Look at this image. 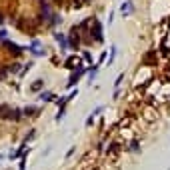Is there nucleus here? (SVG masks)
<instances>
[{
	"label": "nucleus",
	"mask_w": 170,
	"mask_h": 170,
	"mask_svg": "<svg viewBox=\"0 0 170 170\" xmlns=\"http://www.w3.org/2000/svg\"><path fill=\"white\" fill-rule=\"evenodd\" d=\"M42 86H44V82H42V80H36V82H34V84H32V86H30V90H32V92H38V90H40V88H42Z\"/></svg>",
	"instance_id": "obj_9"
},
{
	"label": "nucleus",
	"mask_w": 170,
	"mask_h": 170,
	"mask_svg": "<svg viewBox=\"0 0 170 170\" xmlns=\"http://www.w3.org/2000/svg\"><path fill=\"white\" fill-rule=\"evenodd\" d=\"M116 52H118V50H116V46H112V48H110V58H108V66H110V64L114 62V58H116Z\"/></svg>",
	"instance_id": "obj_10"
},
{
	"label": "nucleus",
	"mask_w": 170,
	"mask_h": 170,
	"mask_svg": "<svg viewBox=\"0 0 170 170\" xmlns=\"http://www.w3.org/2000/svg\"><path fill=\"white\" fill-rule=\"evenodd\" d=\"M6 36H8L6 30H0V40H6Z\"/></svg>",
	"instance_id": "obj_14"
},
{
	"label": "nucleus",
	"mask_w": 170,
	"mask_h": 170,
	"mask_svg": "<svg viewBox=\"0 0 170 170\" xmlns=\"http://www.w3.org/2000/svg\"><path fill=\"white\" fill-rule=\"evenodd\" d=\"M2 158H4V154H0V160H2Z\"/></svg>",
	"instance_id": "obj_18"
},
{
	"label": "nucleus",
	"mask_w": 170,
	"mask_h": 170,
	"mask_svg": "<svg viewBox=\"0 0 170 170\" xmlns=\"http://www.w3.org/2000/svg\"><path fill=\"white\" fill-rule=\"evenodd\" d=\"M102 110H104V106H96L94 110H92V114H90L88 118H86V126H92V124H94V118H96V116H98V114H100Z\"/></svg>",
	"instance_id": "obj_5"
},
{
	"label": "nucleus",
	"mask_w": 170,
	"mask_h": 170,
	"mask_svg": "<svg viewBox=\"0 0 170 170\" xmlns=\"http://www.w3.org/2000/svg\"><path fill=\"white\" fill-rule=\"evenodd\" d=\"M0 22H2V18H0Z\"/></svg>",
	"instance_id": "obj_20"
},
{
	"label": "nucleus",
	"mask_w": 170,
	"mask_h": 170,
	"mask_svg": "<svg viewBox=\"0 0 170 170\" xmlns=\"http://www.w3.org/2000/svg\"><path fill=\"white\" fill-rule=\"evenodd\" d=\"M98 68H100V64H96V66H94V68H92V70H90V74H88V82H90V84H92V82H94V80H96V74H98Z\"/></svg>",
	"instance_id": "obj_8"
},
{
	"label": "nucleus",
	"mask_w": 170,
	"mask_h": 170,
	"mask_svg": "<svg viewBox=\"0 0 170 170\" xmlns=\"http://www.w3.org/2000/svg\"><path fill=\"white\" fill-rule=\"evenodd\" d=\"M54 40L60 44V52H66L68 48V42H66V34H62V32H54Z\"/></svg>",
	"instance_id": "obj_3"
},
{
	"label": "nucleus",
	"mask_w": 170,
	"mask_h": 170,
	"mask_svg": "<svg viewBox=\"0 0 170 170\" xmlns=\"http://www.w3.org/2000/svg\"><path fill=\"white\" fill-rule=\"evenodd\" d=\"M132 10H134V6H132V0H126V2H122V6H120V12H122V16L126 18V16H130L132 14Z\"/></svg>",
	"instance_id": "obj_4"
},
{
	"label": "nucleus",
	"mask_w": 170,
	"mask_h": 170,
	"mask_svg": "<svg viewBox=\"0 0 170 170\" xmlns=\"http://www.w3.org/2000/svg\"><path fill=\"white\" fill-rule=\"evenodd\" d=\"M54 2H60V0H54Z\"/></svg>",
	"instance_id": "obj_19"
},
{
	"label": "nucleus",
	"mask_w": 170,
	"mask_h": 170,
	"mask_svg": "<svg viewBox=\"0 0 170 170\" xmlns=\"http://www.w3.org/2000/svg\"><path fill=\"white\" fill-rule=\"evenodd\" d=\"M84 4H90V0H84Z\"/></svg>",
	"instance_id": "obj_17"
},
{
	"label": "nucleus",
	"mask_w": 170,
	"mask_h": 170,
	"mask_svg": "<svg viewBox=\"0 0 170 170\" xmlns=\"http://www.w3.org/2000/svg\"><path fill=\"white\" fill-rule=\"evenodd\" d=\"M92 24H94V30H90V34H94V42H98V44H102L104 42V36H102V22L100 20H92Z\"/></svg>",
	"instance_id": "obj_2"
},
{
	"label": "nucleus",
	"mask_w": 170,
	"mask_h": 170,
	"mask_svg": "<svg viewBox=\"0 0 170 170\" xmlns=\"http://www.w3.org/2000/svg\"><path fill=\"white\" fill-rule=\"evenodd\" d=\"M84 74H86V66H78V70H74V72L70 74V78H68V84H66V86H68V88H72L74 84H78V80H80Z\"/></svg>",
	"instance_id": "obj_1"
},
{
	"label": "nucleus",
	"mask_w": 170,
	"mask_h": 170,
	"mask_svg": "<svg viewBox=\"0 0 170 170\" xmlns=\"http://www.w3.org/2000/svg\"><path fill=\"white\" fill-rule=\"evenodd\" d=\"M122 80H124V74H118L116 82H114V86H116V88H120V84H122Z\"/></svg>",
	"instance_id": "obj_12"
},
{
	"label": "nucleus",
	"mask_w": 170,
	"mask_h": 170,
	"mask_svg": "<svg viewBox=\"0 0 170 170\" xmlns=\"http://www.w3.org/2000/svg\"><path fill=\"white\" fill-rule=\"evenodd\" d=\"M64 112H66V108L62 106V108H60V110H58V114H56V122H60V120L64 118Z\"/></svg>",
	"instance_id": "obj_11"
},
{
	"label": "nucleus",
	"mask_w": 170,
	"mask_h": 170,
	"mask_svg": "<svg viewBox=\"0 0 170 170\" xmlns=\"http://www.w3.org/2000/svg\"><path fill=\"white\" fill-rule=\"evenodd\" d=\"M28 50H30L32 54H34V56H40V54H44V52H42V50H40V42H38V40H34V42H32V44H30V48H28Z\"/></svg>",
	"instance_id": "obj_6"
},
{
	"label": "nucleus",
	"mask_w": 170,
	"mask_h": 170,
	"mask_svg": "<svg viewBox=\"0 0 170 170\" xmlns=\"http://www.w3.org/2000/svg\"><path fill=\"white\" fill-rule=\"evenodd\" d=\"M84 60H88V62H92V56H90V52H88V50L84 52Z\"/></svg>",
	"instance_id": "obj_15"
},
{
	"label": "nucleus",
	"mask_w": 170,
	"mask_h": 170,
	"mask_svg": "<svg viewBox=\"0 0 170 170\" xmlns=\"http://www.w3.org/2000/svg\"><path fill=\"white\" fill-rule=\"evenodd\" d=\"M38 100H40V102H52L54 94H52V92H40V94H38Z\"/></svg>",
	"instance_id": "obj_7"
},
{
	"label": "nucleus",
	"mask_w": 170,
	"mask_h": 170,
	"mask_svg": "<svg viewBox=\"0 0 170 170\" xmlns=\"http://www.w3.org/2000/svg\"><path fill=\"white\" fill-rule=\"evenodd\" d=\"M72 154H74V146H72V148H70V150L66 152V158H70V156H72Z\"/></svg>",
	"instance_id": "obj_16"
},
{
	"label": "nucleus",
	"mask_w": 170,
	"mask_h": 170,
	"mask_svg": "<svg viewBox=\"0 0 170 170\" xmlns=\"http://www.w3.org/2000/svg\"><path fill=\"white\" fill-rule=\"evenodd\" d=\"M20 170H26V156L20 160Z\"/></svg>",
	"instance_id": "obj_13"
}]
</instances>
